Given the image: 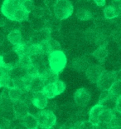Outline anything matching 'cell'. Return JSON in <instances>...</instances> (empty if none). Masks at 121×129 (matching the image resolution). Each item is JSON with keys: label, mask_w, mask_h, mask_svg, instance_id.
Segmentation results:
<instances>
[{"label": "cell", "mask_w": 121, "mask_h": 129, "mask_svg": "<svg viewBox=\"0 0 121 129\" xmlns=\"http://www.w3.org/2000/svg\"><path fill=\"white\" fill-rule=\"evenodd\" d=\"M85 1H87L88 2V1H90V0H85Z\"/></svg>", "instance_id": "cell-47"}, {"label": "cell", "mask_w": 121, "mask_h": 129, "mask_svg": "<svg viewBox=\"0 0 121 129\" xmlns=\"http://www.w3.org/2000/svg\"><path fill=\"white\" fill-rule=\"evenodd\" d=\"M117 100H118V98L115 97V96L112 95L110 92L109 94L108 95V97L106 98H104L103 101L101 102H99L98 103L101 104L104 108L106 109H109L110 111H114L116 109V104H117Z\"/></svg>", "instance_id": "cell-20"}, {"label": "cell", "mask_w": 121, "mask_h": 129, "mask_svg": "<svg viewBox=\"0 0 121 129\" xmlns=\"http://www.w3.org/2000/svg\"><path fill=\"white\" fill-rule=\"evenodd\" d=\"M109 125L111 127H121V118L114 116Z\"/></svg>", "instance_id": "cell-34"}, {"label": "cell", "mask_w": 121, "mask_h": 129, "mask_svg": "<svg viewBox=\"0 0 121 129\" xmlns=\"http://www.w3.org/2000/svg\"><path fill=\"white\" fill-rule=\"evenodd\" d=\"M113 117H114V113L113 112L109 110V109L104 108L101 112V113L99 117V122H105V123H110Z\"/></svg>", "instance_id": "cell-24"}, {"label": "cell", "mask_w": 121, "mask_h": 129, "mask_svg": "<svg viewBox=\"0 0 121 129\" xmlns=\"http://www.w3.org/2000/svg\"><path fill=\"white\" fill-rule=\"evenodd\" d=\"M0 96H1V98H4V99H7V98H9V88L8 87H4L3 91L0 93Z\"/></svg>", "instance_id": "cell-38"}, {"label": "cell", "mask_w": 121, "mask_h": 129, "mask_svg": "<svg viewBox=\"0 0 121 129\" xmlns=\"http://www.w3.org/2000/svg\"><path fill=\"white\" fill-rule=\"evenodd\" d=\"M41 76H42L45 85L55 83V82H56L57 80H59V74L56 73V72H54L50 67H49Z\"/></svg>", "instance_id": "cell-19"}, {"label": "cell", "mask_w": 121, "mask_h": 129, "mask_svg": "<svg viewBox=\"0 0 121 129\" xmlns=\"http://www.w3.org/2000/svg\"><path fill=\"white\" fill-rule=\"evenodd\" d=\"M76 18L79 20L81 21H88L92 19L93 18V13L91 11H90L89 9H80L76 13Z\"/></svg>", "instance_id": "cell-25"}, {"label": "cell", "mask_w": 121, "mask_h": 129, "mask_svg": "<svg viewBox=\"0 0 121 129\" xmlns=\"http://www.w3.org/2000/svg\"><path fill=\"white\" fill-rule=\"evenodd\" d=\"M93 2L98 7H104L106 4V0H93Z\"/></svg>", "instance_id": "cell-41"}, {"label": "cell", "mask_w": 121, "mask_h": 129, "mask_svg": "<svg viewBox=\"0 0 121 129\" xmlns=\"http://www.w3.org/2000/svg\"><path fill=\"white\" fill-rule=\"evenodd\" d=\"M10 129H28L25 125L23 124V122H22V120L19 121V122L13 124V122H11V127Z\"/></svg>", "instance_id": "cell-35"}, {"label": "cell", "mask_w": 121, "mask_h": 129, "mask_svg": "<svg viewBox=\"0 0 121 129\" xmlns=\"http://www.w3.org/2000/svg\"><path fill=\"white\" fill-rule=\"evenodd\" d=\"M116 80H118L116 71H104L100 77L96 85L101 91L109 90Z\"/></svg>", "instance_id": "cell-5"}, {"label": "cell", "mask_w": 121, "mask_h": 129, "mask_svg": "<svg viewBox=\"0 0 121 129\" xmlns=\"http://www.w3.org/2000/svg\"><path fill=\"white\" fill-rule=\"evenodd\" d=\"M109 129H114V128H113V127H109Z\"/></svg>", "instance_id": "cell-46"}, {"label": "cell", "mask_w": 121, "mask_h": 129, "mask_svg": "<svg viewBox=\"0 0 121 129\" xmlns=\"http://www.w3.org/2000/svg\"><path fill=\"white\" fill-rule=\"evenodd\" d=\"M104 109V107L101 104L98 103L92 107L91 109L89 112V121L94 125H97L99 123V117L101 113V112Z\"/></svg>", "instance_id": "cell-14"}, {"label": "cell", "mask_w": 121, "mask_h": 129, "mask_svg": "<svg viewBox=\"0 0 121 129\" xmlns=\"http://www.w3.org/2000/svg\"><path fill=\"white\" fill-rule=\"evenodd\" d=\"M96 127H97V129H109L110 127V125H109V123L99 122L98 124L96 125Z\"/></svg>", "instance_id": "cell-40"}, {"label": "cell", "mask_w": 121, "mask_h": 129, "mask_svg": "<svg viewBox=\"0 0 121 129\" xmlns=\"http://www.w3.org/2000/svg\"><path fill=\"white\" fill-rule=\"evenodd\" d=\"M108 55L109 52L105 46H99L92 53V56L100 63H104L105 62Z\"/></svg>", "instance_id": "cell-17"}, {"label": "cell", "mask_w": 121, "mask_h": 129, "mask_svg": "<svg viewBox=\"0 0 121 129\" xmlns=\"http://www.w3.org/2000/svg\"><path fill=\"white\" fill-rule=\"evenodd\" d=\"M49 43H50V46H51V53L54 51H58L60 50V45L58 41H56L54 38H49Z\"/></svg>", "instance_id": "cell-32"}, {"label": "cell", "mask_w": 121, "mask_h": 129, "mask_svg": "<svg viewBox=\"0 0 121 129\" xmlns=\"http://www.w3.org/2000/svg\"><path fill=\"white\" fill-rule=\"evenodd\" d=\"M114 129H121V127H113Z\"/></svg>", "instance_id": "cell-44"}, {"label": "cell", "mask_w": 121, "mask_h": 129, "mask_svg": "<svg viewBox=\"0 0 121 129\" xmlns=\"http://www.w3.org/2000/svg\"><path fill=\"white\" fill-rule=\"evenodd\" d=\"M13 67H14L13 65L8 64L4 62V56H0V76H2L4 73H9Z\"/></svg>", "instance_id": "cell-29"}, {"label": "cell", "mask_w": 121, "mask_h": 129, "mask_svg": "<svg viewBox=\"0 0 121 129\" xmlns=\"http://www.w3.org/2000/svg\"><path fill=\"white\" fill-rule=\"evenodd\" d=\"M30 75H31V74H30ZM44 86H45V83H44V81L42 78V76H41L40 74H35V75H31V78H30V82H29L28 87H27V90L32 92L42 91Z\"/></svg>", "instance_id": "cell-10"}, {"label": "cell", "mask_w": 121, "mask_h": 129, "mask_svg": "<svg viewBox=\"0 0 121 129\" xmlns=\"http://www.w3.org/2000/svg\"><path fill=\"white\" fill-rule=\"evenodd\" d=\"M58 0H44V4H45L46 7L48 9H54V7L56 6Z\"/></svg>", "instance_id": "cell-36"}, {"label": "cell", "mask_w": 121, "mask_h": 129, "mask_svg": "<svg viewBox=\"0 0 121 129\" xmlns=\"http://www.w3.org/2000/svg\"><path fill=\"white\" fill-rule=\"evenodd\" d=\"M11 122L12 121L0 116V129H10Z\"/></svg>", "instance_id": "cell-31"}, {"label": "cell", "mask_w": 121, "mask_h": 129, "mask_svg": "<svg viewBox=\"0 0 121 129\" xmlns=\"http://www.w3.org/2000/svg\"><path fill=\"white\" fill-rule=\"evenodd\" d=\"M116 111L121 112V96L119 98H118V100H117V104H116Z\"/></svg>", "instance_id": "cell-42"}, {"label": "cell", "mask_w": 121, "mask_h": 129, "mask_svg": "<svg viewBox=\"0 0 121 129\" xmlns=\"http://www.w3.org/2000/svg\"><path fill=\"white\" fill-rule=\"evenodd\" d=\"M45 10H46V7L42 8V7H39V6H35L31 13H32V15L36 16V17L43 18L44 13H45Z\"/></svg>", "instance_id": "cell-30"}, {"label": "cell", "mask_w": 121, "mask_h": 129, "mask_svg": "<svg viewBox=\"0 0 121 129\" xmlns=\"http://www.w3.org/2000/svg\"><path fill=\"white\" fill-rule=\"evenodd\" d=\"M109 92L115 97L119 98L121 96V80L118 79L115 81L110 88L109 89Z\"/></svg>", "instance_id": "cell-28"}, {"label": "cell", "mask_w": 121, "mask_h": 129, "mask_svg": "<svg viewBox=\"0 0 121 129\" xmlns=\"http://www.w3.org/2000/svg\"><path fill=\"white\" fill-rule=\"evenodd\" d=\"M8 41L12 44L13 46L20 44V43L24 42L23 37L22 35V33L20 31V29H13L12 31H10V33L8 34Z\"/></svg>", "instance_id": "cell-15"}, {"label": "cell", "mask_w": 121, "mask_h": 129, "mask_svg": "<svg viewBox=\"0 0 121 129\" xmlns=\"http://www.w3.org/2000/svg\"><path fill=\"white\" fill-rule=\"evenodd\" d=\"M23 5L24 6V8L30 13L32 12V9H33V8L35 7V4L32 0H23Z\"/></svg>", "instance_id": "cell-33"}, {"label": "cell", "mask_w": 121, "mask_h": 129, "mask_svg": "<svg viewBox=\"0 0 121 129\" xmlns=\"http://www.w3.org/2000/svg\"><path fill=\"white\" fill-rule=\"evenodd\" d=\"M0 116L10 121L16 119V115L13 109V102L10 98H1L0 100Z\"/></svg>", "instance_id": "cell-7"}, {"label": "cell", "mask_w": 121, "mask_h": 129, "mask_svg": "<svg viewBox=\"0 0 121 129\" xmlns=\"http://www.w3.org/2000/svg\"><path fill=\"white\" fill-rule=\"evenodd\" d=\"M90 64L88 59L85 57H80L74 59L71 62V67L77 72H86Z\"/></svg>", "instance_id": "cell-13"}, {"label": "cell", "mask_w": 121, "mask_h": 129, "mask_svg": "<svg viewBox=\"0 0 121 129\" xmlns=\"http://www.w3.org/2000/svg\"><path fill=\"white\" fill-rule=\"evenodd\" d=\"M67 56L62 50L54 51L48 55L49 67L58 74L62 72L67 65Z\"/></svg>", "instance_id": "cell-2"}, {"label": "cell", "mask_w": 121, "mask_h": 129, "mask_svg": "<svg viewBox=\"0 0 121 129\" xmlns=\"http://www.w3.org/2000/svg\"><path fill=\"white\" fill-rule=\"evenodd\" d=\"M112 1H119V0H112Z\"/></svg>", "instance_id": "cell-45"}, {"label": "cell", "mask_w": 121, "mask_h": 129, "mask_svg": "<svg viewBox=\"0 0 121 129\" xmlns=\"http://www.w3.org/2000/svg\"><path fill=\"white\" fill-rule=\"evenodd\" d=\"M23 92V90L18 88V87H12V88L9 89V98L13 102L20 100Z\"/></svg>", "instance_id": "cell-27"}, {"label": "cell", "mask_w": 121, "mask_h": 129, "mask_svg": "<svg viewBox=\"0 0 121 129\" xmlns=\"http://www.w3.org/2000/svg\"><path fill=\"white\" fill-rule=\"evenodd\" d=\"M13 50L15 52L18 57H23L25 56H30V45L29 43L25 42L20 43V44L15 45L13 47Z\"/></svg>", "instance_id": "cell-16"}, {"label": "cell", "mask_w": 121, "mask_h": 129, "mask_svg": "<svg viewBox=\"0 0 121 129\" xmlns=\"http://www.w3.org/2000/svg\"><path fill=\"white\" fill-rule=\"evenodd\" d=\"M13 109L16 115V118L23 119L29 113V106L22 100L13 102Z\"/></svg>", "instance_id": "cell-11"}, {"label": "cell", "mask_w": 121, "mask_h": 129, "mask_svg": "<svg viewBox=\"0 0 121 129\" xmlns=\"http://www.w3.org/2000/svg\"><path fill=\"white\" fill-rule=\"evenodd\" d=\"M91 95L90 92L85 87H81L75 92L74 94V101L76 106L80 108H85L90 100Z\"/></svg>", "instance_id": "cell-8"}, {"label": "cell", "mask_w": 121, "mask_h": 129, "mask_svg": "<svg viewBox=\"0 0 121 129\" xmlns=\"http://www.w3.org/2000/svg\"><path fill=\"white\" fill-rule=\"evenodd\" d=\"M36 117L38 121V125L42 126L43 127L52 128L56 125V117L51 111L42 109V110H39Z\"/></svg>", "instance_id": "cell-4"}, {"label": "cell", "mask_w": 121, "mask_h": 129, "mask_svg": "<svg viewBox=\"0 0 121 129\" xmlns=\"http://www.w3.org/2000/svg\"><path fill=\"white\" fill-rule=\"evenodd\" d=\"M22 122L28 129H36L38 127V121L37 117L31 113H28L22 119Z\"/></svg>", "instance_id": "cell-21"}, {"label": "cell", "mask_w": 121, "mask_h": 129, "mask_svg": "<svg viewBox=\"0 0 121 129\" xmlns=\"http://www.w3.org/2000/svg\"><path fill=\"white\" fill-rule=\"evenodd\" d=\"M103 15L104 18L105 19H108V20L114 19L119 17V16H120L112 4L107 5V6L104 7V9L103 10Z\"/></svg>", "instance_id": "cell-22"}, {"label": "cell", "mask_w": 121, "mask_h": 129, "mask_svg": "<svg viewBox=\"0 0 121 129\" xmlns=\"http://www.w3.org/2000/svg\"><path fill=\"white\" fill-rule=\"evenodd\" d=\"M17 64L21 66V67H23V68H25V69H27V71L33 67V62H32V60L30 56H25V57H20V58L18 59V62H17Z\"/></svg>", "instance_id": "cell-26"}, {"label": "cell", "mask_w": 121, "mask_h": 129, "mask_svg": "<svg viewBox=\"0 0 121 129\" xmlns=\"http://www.w3.org/2000/svg\"><path fill=\"white\" fill-rule=\"evenodd\" d=\"M73 11L74 7L70 0H58L53 9L54 16L60 21L70 18Z\"/></svg>", "instance_id": "cell-3"}, {"label": "cell", "mask_w": 121, "mask_h": 129, "mask_svg": "<svg viewBox=\"0 0 121 129\" xmlns=\"http://www.w3.org/2000/svg\"><path fill=\"white\" fill-rule=\"evenodd\" d=\"M0 87H8L9 89L14 87V81L10 77L9 73H4L0 76Z\"/></svg>", "instance_id": "cell-23"}, {"label": "cell", "mask_w": 121, "mask_h": 129, "mask_svg": "<svg viewBox=\"0 0 121 129\" xmlns=\"http://www.w3.org/2000/svg\"><path fill=\"white\" fill-rule=\"evenodd\" d=\"M66 87L67 86H66L64 82L57 80L55 83L45 85L42 89V92L47 97L48 99H51V98L56 97L57 95L62 94L66 90Z\"/></svg>", "instance_id": "cell-6"}, {"label": "cell", "mask_w": 121, "mask_h": 129, "mask_svg": "<svg viewBox=\"0 0 121 129\" xmlns=\"http://www.w3.org/2000/svg\"><path fill=\"white\" fill-rule=\"evenodd\" d=\"M111 4L114 7V9L119 13V14L121 15V0H119V1H112Z\"/></svg>", "instance_id": "cell-37"}, {"label": "cell", "mask_w": 121, "mask_h": 129, "mask_svg": "<svg viewBox=\"0 0 121 129\" xmlns=\"http://www.w3.org/2000/svg\"><path fill=\"white\" fill-rule=\"evenodd\" d=\"M23 2V0H4L0 11L4 17L9 20L17 23L28 21L31 13L24 8Z\"/></svg>", "instance_id": "cell-1"}, {"label": "cell", "mask_w": 121, "mask_h": 129, "mask_svg": "<svg viewBox=\"0 0 121 129\" xmlns=\"http://www.w3.org/2000/svg\"><path fill=\"white\" fill-rule=\"evenodd\" d=\"M29 25L33 31H39L46 27V22L42 18L36 17L32 15V18L28 19Z\"/></svg>", "instance_id": "cell-18"}, {"label": "cell", "mask_w": 121, "mask_h": 129, "mask_svg": "<svg viewBox=\"0 0 121 129\" xmlns=\"http://www.w3.org/2000/svg\"><path fill=\"white\" fill-rule=\"evenodd\" d=\"M32 103L33 104L36 108L42 110V109L46 108V107L48 103V98L44 94L42 91L36 92H33V95H32Z\"/></svg>", "instance_id": "cell-12"}, {"label": "cell", "mask_w": 121, "mask_h": 129, "mask_svg": "<svg viewBox=\"0 0 121 129\" xmlns=\"http://www.w3.org/2000/svg\"><path fill=\"white\" fill-rule=\"evenodd\" d=\"M104 68L102 65L100 64H90L86 69V75L89 81L92 83H96L100 77L104 72Z\"/></svg>", "instance_id": "cell-9"}, {"label": "cell", "mask_w": 121, "mask_h": 129, "mask_svg": "<svg viewBox=\"0 0 121 129\" xmlns=\"http://www.w3.org/2000/svg\"><path fill=\"white\" fill-rule=\"evenodd\" d=\"M5 42V37L4 36V34L0 33V47L3 45V43Z\"/></svg>", "instance_id": "cell-43"}, {"label": "cell", "mask_w": 121, "mask_h": 129, "mask_svg": "<svg viewBox=\"0 0 121 129\" xmlns=\"http://www.w3.org/2000/svg\"><path fill=\"white\" fill-rule=\"evenodd\" d=\"M56 108V103H55V102H48L47 105H46L45 109L53 112Z\"/></svg>", "instance_id": "cell-39"}]
</instances>
